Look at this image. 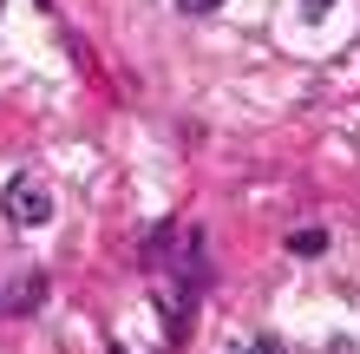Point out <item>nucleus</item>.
<instances>
[{
    "instance_id": "obj_1",
    "label": "nucleus",
    "mask_w": 360,
    "mask_h": 354,
    "mask_svg": "<svg viewBox=\"0 0 360 354\" xmlns=\"http://www.w3.org/2000/svg\"><path fill=\"white\" fill-rule=\"evenodd\" d=\"M0 210H7V223H20V230H39V223H53V191L20 171L7 191H0Z\"/></svg>"
},
{
    "instance_id": "obj_2",
    "label": "nucleus",
    "mask_w": 360,
    "mask_h": 354,
    "mask_svg": "<svg viewBox=\"0 0 360 354\" xmlns=\"http://www.w3.org/2000/svg\"><path fill=\"white\" fill-rule=\"evenodd\" d=\"M229 354H288V341H282V335H269V328H256V335L229 341Z\"/></svg>"
},
{
    "instance_id": "obj_3",
    "label": "nucleus",
    "mask_w": 360,
    "mask_h": 354,
    "mask_svg": "<svg viewBox=\"0 0 360 354\" xmlns=\"http://www.w3.org/2000/svg\"><path fill=\"white\" fill-rule=\"evenodd\" d=\"M328 249V230H295V256H321Z\"/></svg>"
},
{
    "instance_id": "obj_4",
    "label": "nucleus",
    "mask_w": 360,
    "mask_h": 354,
    "mask_svg": "<svg viewBox=\"0 0 360 354\" xmlns=\"http://www.w3.org/2000/svg\"><path fill=\"white\" fill-rule=\"evenodd\" d=\"M177 7H184V13H223L229 0H177Z\"/></svg>"
},
{
    "instance_id": "obj_5",
    "label": "nucleus",
    "mask_w": 360,
    "mask_h": 354,
    "mask_svg": "<svg viewBox=\"0 0 360 354\" xmlns=\"http://www.w3.org/2000/svg\"><path fill=\"white\" fill-rule=\"evenodd\" d=\"M328 7L334 0H302V20H328Z\"/></svg>"
},
{
    "instance_id": "obj_6",
    "label": "nucleus",
    "mask_w": 360,
    "mask_h": 354,
    "mask_svg": "<svg viewBox=\"0 0 360 354\" xmlns=\"http://www.w3.org/2000/svg\"><path fill=\"white\" fill-rule=\"evenodd\" d=\"M118 354H124V348H118Z\"/></svg>"
}]
</instances>
